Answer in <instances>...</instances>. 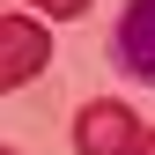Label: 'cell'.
I'll use <instances>...</instances> for the list:
<instances>
[{"label":"cell","mask_w":155,"mask_h":155,"mask_svg":"<svg viewBox=\"0 0 155 155\" xmlns=\"http://www.w3.org/2000/svg\"><path fill=\"white\" fill-rule=\"evenodd\" d=\"M0 155H15V148H0Z\"/></svg>","instance_id":"cell-6"},{"label":"cell","mask_w":155,"mask_h":155,"mask_svg":"<svg viewBox=\"0 0 155 155\" xmlns=\"http://www.w3.org/2000/svg\"><path fill=\"white\" fill-rule=\"evenodd\" d=\"M45 8V22H74V15H89V0H37Z\"/></svg>","instance_id":"cell-4"},{"label":"cell","mask_w":155,"mask_h":155,"mask_svg":"<svg viewBox=\"0 0 155 155\" xmlns=\"http://www.w3.org/2000/svg\"><path fill=\"white\" fill-rule=\"evenodd\" d=\"M111 59L126 81L155 89V0H126L118 22H111Z\"/></svg>","instance_id":"cell-2"},{"label":"cell","mask_w":155,"mask_h":155,"mask_svg":"<svg viewBox=\"0 0 155 155\" xmlns=\"http://www.w3.org/2000/svg\"><path fill=\"white\" fill-rule=\"evenodd\" d=\"M52 67V30L37 15H0V96Z\"/></svg>","instance_id":"cell-1"},{"label":"cell","mask_w":155,"mask_h":155,"mask_svg":"<svg viewBox=\"0 0 155 155\" xmlns=\"http://www.w3.org/2000/svg\"><path fill=\"white\" fill-rule=\"evenodd\" d=\"M133 104H118V96H96V104H81V118H74V148L81 155H126L133 148Z\"/></svg>","instance_id":"cell-3"},{"label":"cell","mask_w":155,"mask_h":155,"mask_svg":"<svg viewBox=\"0 0 155 155\" xmlns=\"http://www.w3.org/2000/svg\"><path fill=\"white\" fill-rule=\"evenodd\" d=\"M126 155H155V133H133V148Z\"/></svg>","instance_id":"cell-5"}]
</instances>
